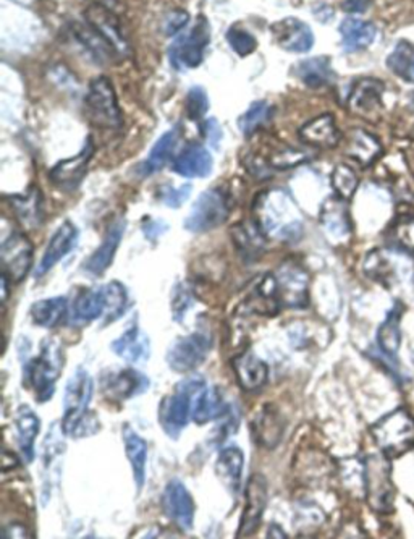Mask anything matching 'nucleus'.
Instances as JSON below:
<instances>
[{
    "label": "nucleus",
    "mask_w": 414,
    "mask_h": 539,
    "mask_svg": "<svg viewBox=\"0 0 414 539\" xmlns=\"http://www.w3.org/2000/svg\"><path fill=\"white\" fill-rule=\"evenodd\" d=\"M256 222L266 235L282 241L298 240L303 235V216L284 189H269L257 198Z\"/></svg>",
    "instance_id": "1"
},
{
    "label": "nucleus",
    "mask_w": 414,
    "mask_h": 539,
    "mask_svg": "<svg viewBox=\"0 0 414 539\" xmlns=\"http://www.w3.org/2000/svg\"><path fill=\"white\" fill-rule=\"evenodd\" d=\"M206 379L199 374L188 376L175 386L174 392L160 402L159 422L164 432L178 439L193 415V399L203 391Z\"/></svg>",
    "instance_id": "2"
},
{
    "label": "nucleus",
    "mask_w": 414,
    "mask_h": 539,
    "mask_svg": "<svg viewBox=\"0 0 414 539\" xmlns=\"http://www.w3.org/2000/svg\"><path fill=\"white\" fill-rule=\"evenodd\" d=\"M66 364L62 347L54 341L44 343L39 357L25 366V384L36 392L39 402H49L56 393L57 382Z\"/></svg>",
    "instance_id": "3"
},
{
    "label": "nucleus",
    "mask_w": 414,
    "mask_h": 539,
    "mask_svg": "<svg viewBox=\"0 0 414 539\" xmlns=\"http://www.w3.org/2000/svg\"><path fill=\"white\" fill-rule=\"evenodd\" d=\"M372 437L387 457H401L414 451V420L405 408L382 416L372 424Z\"/></svg>",
    "instance_id": "4"
},
{
    "label": "nucleus",
    "mask_w": 414,
    "mask_h": 539,
    "mask_svg": "<svg viewBox=\"0 0 414 539\" xmlns=\"http://www.w3.org/2000/svg\"><path fill=\"white\" fill-rule=\"evenodd\" d=\"M364 491L372 510L379 514H390L395 501V488L392 483V466L384 455H369L364 465Z\"/></svg>",
    "instance_id": "5"
},
{
    "label": "nucleus",
    "mask_w": 414,
    "mask_h": 539,
    "mask_svg": "<svg viewBox=\"0 0 414 539\" xmlns=\"http://www.w3.org/2000/svg\"><path fill=\"white\" fill-rule=\"evenodd\" d=\"M230 216V199L224 188H211L199 195L188 218L185 219V229L191 233L211 232L222 226Z\"/></svg>",
    "instance_id": "6"
},
{
    "label": "nucleus",
    "mask_w": 414,
    "mask_h": 539,
    "mask_svg": "<svg viewBox=\"0 0 414 539\" xmlns=\"http://www.w3.org/2000/svg\"><path fill=\"white\" fill-rule=\"evenodd\" d=\"M87 120L97 128L116 130L122 127V114L116 101V89L107 76L91 81L86 99Z\"/></svg>",
    "instance_id": "7"
},
{
    "label": "nucleus",
    "mask_w": 414,
    "mask_h": 539,
    "mask_svg": "<svg viewBox=\"0 0 414 539\" xmlns=\"http://www.w3.org/2000/svg\"><path fill=\"white\" fill-rule=\"evenodd\" d=\"M209 22L204 16H197L195 26L183 33L182 36L177 37L168 49V60L175 70L185 72L201 66L204 51L209 46Z\"/></svg>",
    "instance_id": "8"
},
{
    "label": "nucleus",
    "mask_w": 414,
    "mask_h": 539,
    "mask_svg": "<svg viewBox=\"0 0 414 539\" xmlns=\"http://www.w3.org/2000/svg\"><path fill=\"white\" fill-rule=\"evenodd\" d=\"M95 382L85 368H78L66 382L64 393V418L62 434L72 437L73 431L81 420L89 413V403L93 399Z\"/></svg>",
    "instance_id": "9"
},
{
    "label": "nucleus",
    "mask_w": 414,
    "mask_h": 539,
    "mask_svg": "<svg viewBox=\"0 0 414 539\" xmlns=\"http://www.w3.org/2000/svg\"><path fill=\"white\" fill-rule=\"evenodd\" d=\"M212 335L209 331H197L193 334L178 337L168 347L166 361L177 372L195 371L206 361L212 349Z\"/></svg>",
    "instance_id": "10"
},
{
    "label": "nucleus",
    "mask_w": 414,
    "mask_h": 539,
    "mask_svg": "<svg viewBox=\"0 0 414 539\" xmlns=\"http://www.w3.org/2000/svg\"><path fill=\"white\" fill-rule=\"evenodd\" d=\"M241 306L247 314H259V316H276L282 308L280 289L277 282L276 274L266 272L262 276L256 277L251 284L247 285V297Z\"/></svg>",
    "instance_id": "11"
},
{
    "label": "nucleus",
    "mask_w": 414,
    "mask_h": 539,
    "mask_svg": "<svg viewBox=\"0 0 414 539\" xmlns=\"http://www.w3.org/2000/svg\"><path fill=\"white\" fill-rule=\"evenodd\" d=\"M149 384V379L143 372L133 368H124L102 374L101 392L109 401L124 402L147 392Z\"/></svg>",
    "instance_id": "12"
},
{
    "label": "nucleus",
    "mask_w": 414,
    "mask_h": 539,
    "mask_svg": "<svg viewBox=\"0 0 414 539\" xmlns=\"http://www.w3.org/2000/svg\"><path fill=\"white\" fill-rule=\"evenodd\" d=\"M282 305L287 308H306L309 303V277L297 262L280 264L276 272Z\"/></svg>",
    "instance_id": "13"
},
{
    "label": "nucleus",
    "mask_w": 414,
    "mask_h": 539,
    "mask_svg": "<svg viewBox=\"0 0 414 539\" xmlns=\"http://www.w3.org/2000/svg\"><path fill=\"white\" fill-rule=\"evenodd\" d=\"M162 509L183 532H189L195 524V501L180 480L168 481L162 494Z\"/></svg>",
    "instance_id": "14"
},
{
    "label": "nucleus",
    "mask_w": 414,
    "mask_h": 539,
    "mask_svg": "<svg viewBox=\"0 0 414 539\" xmlns=\"http://www.w3.org/2000/svg\"><path fill=\"white\" fill-rule=\"evenodd\" d=\"M0 258L4 264V272L10 277L12 284L22 282L33 264V245L26 235L12 233L7 240L2 243Z\"/></svg>",
    "instance_id": "15"
},
{
    "label": "nucleus",
    "mask_w": 414,
    "mask_h": 539,
    "mask_svg": "<svg viewBox=\"0 0 414 539\" xmlns=\"http://www.w3.org/2000/svg\"><path fill=\"white\" fill-rule=\"evenodd\" d=\"M268 480L262 474H253L247 486V503L241 514L238 538L251 536L261 524L262 515L268 507Z\"/></svg>",
    "instance_id": "16"
},
{
    "label": "nucleus",
    "mask_w": 414,
    "mask_h": 539,
    "mask_svg": "<svg viewBox=\"0 0 414 539\" xmlns=\"http://www.w3.org/2000/svg\"><path fill=\"white\" fill-rule=\"evenodd\" d=\"M85 15H86V22L107 41V44L116 52V57L128 56L130 46L125 37L124 31L120 28V23L110 8L99 5V4H91L86 8Z\"/></svg>",
    "instance_id": "17"
},
{
    "label": "nucleus",
    "mask_w": 414,
    "mask_h": 539,
    "mask_svg": "<svg viewBox=\"0 0 414 539\" xmlns=\"http://www.w3.org/2000/svg\"><path fill=\"white\" fill-rule=\"evenodd\" d=\"M284 432V416L272 403L259 408L251 420V434L255 437L256 444L264 449H276L282 442Z\"/></svg>",
    "instance_id": "18"
},
{
    "label": "nucleus",
    "mask_w": 414,
    "mask_h": 539,
    "mask_svg": "<svg viewBox=\"0 0 414 539\" xmlns=\"http://www.w3.org/2000/svg\"><path fill=\"white\" fill-rule=\"evenodd\" d=\"M277 44L287 52L305 54L313 49L314 35L311 28L297 18H285L270 26Z\"/></svg>",
    "instance_id": "19"
},
{
    "label": "nucleus",
    "mask_w": 414,
    "mask_h": 539,
    "mask_svg": "<svg viewBox=\"0 0 414 539\" xmlns=\"http://www.w3.org/2000/svg\"><path fill=\"white\" fill-rule=\"evenodd\" d=\"M232 370L245 392H257L269 379V368L253 351H241L232 360Z\"/></svg>",
    "instance_id": "20"
},
{
    "label": "nucleus",
    "mask_w": 414,
    "mask_h": 539,
    "mask_svg": "<svg viewBox=\"0 0 414 539\" xmlns=\"http://www.w3.org/2000/svg\"><path fill=\"white\" fill-rule=\"evenodd\" d=\"M93 153H95V146L89 139L80 154L58 162L57 166L52 168V183L62 189L76 188L83 180V177L86 175L87 164L93 159Z\"/></svg>",
    "instance_id": "21"
},
{
    "label": "nucleus",
    "mask_w": 414,
    "mask_h": 539,
    "mask_svg": "<svg viewBox=\"0 0 414 539\" xmlns=\"http://www.w3.org/2000/svg\"><path fill=\"white\" fill-rule=\"evenodd\" d=\"M125 229H126V222L124 219H118L109 227L106 239L102 240L95 253L87 258L85 264V270L89 276L99 277L109 270L110 264L116 258V249L120 247V241L124 239Z\"/></svg>",
    "instance_id": "22"
},
{
    "label": "nucleus",
    "mask_w": 414,
    "mask_h": 539,
    "mask_svg": "<svg viewBox=\"0 0 414 539\" xmlns=\"http://www.w3.org/2000/svg\"><path fill=\"white\" fill-rule=\"evenodd\" d=\"M76 240H78V229L73 226L70 220H66L58 227L47 243V248L37 266L36 276L43 277L44 274H47L64 256L72 251Z\"/></svg>",
    "instance_id": "23"
},
{
    "label": "nucleus",
    "mask_w": 414,
    "mask_h": 539,
    "mask_svg": "<svg viewBox=\"0 0 414 539\" xmlns=\"http://www.w3.org/2000/svg\"><path fill=\"white\" fill-rule=\"evenodd\" d=\"M384 85L376 78H363L353 85L349 95L348 107L358 116L372 118L382 107Z\"/></svg>",
    "instance_id": "24"
},
{
    "label": "nucleus",
    "mask_w": 414,
    "mask_h": 539,
    "mask_svg": "<svg viewBox=\"0 0 414 539\" xmlns=\"http://www.w3.org/2000/svg\"><path fill=\"white\" fill-rule=\"evenodd\" d=\"M7 199L15 218L18 219V222L25 229L35 230L43 224L44 206L41 189L31 187L25 195H12Z\"/></svg>",
    "instance_id": "25"
},
{
    "label": "nucleus",
    "mask_w": 414,
    "mask_h": 539,
    "mask_svg": "<svg viewBox=\"0 0 414 539\" xmlns=\"http://www.w3.org/2000/svg\"><path fill=\"white\" fill-rule=\"evenodd\" d=\"M232 241L245 262H256L266 249V233L257 222H240L232 229Z\"/></svg>",
    "instance_id": "26"
},
{
    "label": "nucleus",
    "mask_w": 414,
    "mask_h": 539,
    "mask_svg": "<svg viewBox=\"0 0 414 539\" xmlns=\"http://www.w3.org/2000/svg\"><path fill=\"white\" fill-rule=\"evenodd\" d=\"M110 349L126 363H145L151 355V342L138 326L126 329L124 334L110 343Z\"/></svg>",
    "instance_id": "27"
},
{
    "label": "nucleus",
    "mask_w": 414,
    "mask_h": 539,
    "mask_svg": "<svg viewBox=\"0 0 414 539\" xmlns=\"http://www.w3.org/2000/svg\"><path fill=\"white\" fill-rule=\"evenodd\" d=\"M298 137L305 145L313 147H334L342 138L334 117L330 114L316 117L311 122L303 125L299 128Z\"/></svg>",
    "instance_id": "28"
},
{
    "label": "nucleus",
    "mask_w": 414,
    "mask_h": 539,
    "mask_svg": "<svg viewBox=\"0 0 414 539\" xmlns=\"http://www.w3.org/2000/svg\"><path fill=\"white\" fill-rule=\"evenodd\" d=\"M243 468H245V455L240 447L230 445L220 451L216 462V473L230 494L235 495L240 491Z\"/></svg>",
    "instance_id": "29"
},
{
    "label": "nucleus",
    "mask_w": 414,
    "mask_h": 539,
    "mask_svg": "<svg viewBox=\"0 0 414 539\" xmlns=\"http://www.w3.org/2000/svg\"><path fill=\"white\" fill-rule=\"evenodd\" d=\"M214 160L211 153L204 146L191 145L185 147L180 156L174 160L172 168L175 174L187 178H203L211 174Z\"/></svg>",
    "instance_id": "30"
},
{
    "label": "nucleus",
    "mask_w": 414,
    "mask_h": 539,
    "mask_svg": "<svg viewBox=\"0 0 414 539\" xmlns=\"http://www.w3.org/2000/svg\"><path fill=\"white\" fill-rule=\"evenodd\" d=\"M228 410L230 407L227 405L224 393L220 392V389L206 386L195 397L191 418L197 424H207L214 420H220Z\"/></svg>",
    "instance_id": "31"
},
{
    "label": "nucleus",
    "mask_w": 414,
    "mask_h": 539,
    "mask_svg": "<svg viewBox=\"0 0 414 539\" xmlns=\"http://www.w3.org/2000/svg\"><path fill=\"white\" fill-rule=\"evenodd\" d=\"M122 437H124L125 453L130 462L136 491L139 493L141 489L145 488L147 444H146L145 439L131 428L130 424H125Z\"/></svg>",
    "instance_id": "32"
},
{
    "label": "nucleus",
    "mask_w": 414,
    "mask_h": 539,
    "mask_svg": "<svg viewBox=\"0 0 414 539\" xmlns=\"http://www.w3.org/2000/svg\"><path fill=\"white\" fill-rule=\"evenodd\" d=\"M320 224L328 237H332L335 240L347 239L351 232V224H349L348 209H347L345 199L338 197L328 198L320 211Z\"/></svg>",
    "instance_id": "33"
},
{
    "label": "nucleus",
    "mask_w": 414,
    "mask_h": 539,
    "mask_svg": "<svg viewBox=\"0 0 414 539\" xmlns=\"http://www.w3.org/2000/svg\"><path fill=\"white\" fill-rule=\"evenodd\" d=\"M39 430H41L39 416L26 405L18 408L15 416V431H16L18 447L28 463L35 460V441L39 434Z\"/></svg>",
    "instance_id": "34"
},
{
    "label": "nucleus",
    "mask_w": 414,
    "mask_h": 539,
    "mask_svg": "<svg viewBox=\"0 0 414 539\" xmlns=\"http://www.w3.org/2000/svg\"><path fill=\"white\" fill-rule=\"evenodd\" d=\"M70 29L75 41L83 46L85 51L95 58L96 62L109 64L110 60L116 58L114 49L89 23H73Z\"/></svg>",
    "instance_id": "35"
},
{
    "label": "nucleus",
    "mask_w": 414,
    "mask_h": 539,
    "mask_svg": "<svg viewBox=\"0 0 414 539\" xmlns=\"http://www.w3.org/2000/svg\"><path fill=\"white\" fill-rule=\"evenodd\" d=\"M343 47L347 51H361L371 46L378 35V29L372 23L361 18H345L340 25Z\"/></svg>",
    "instance_id": "36"
},
{
    "label": "nucleus",
    "mask_w": 414,
    "mask_h": 539,
    "mask_svg": "<svg viewBox=\"0 0 414 539\" xmlns=\"http://www.w3.org/2000/svg\"><path fill=\"white\" fill-rule=\"evenodd\" d=\"M29 314L39 328H57L62 322H66L68 316V300L66 297L41 300L31 306Z\"/></svg>",
    "instance_id": "37"
},
{
    "label": "nucleus",
    "mask_w": 414,
    "mask_h": 539,
    "mask_svg": "<svg viewBox=\"0 0 414 539\" xmlns=\"http://www.w3.org/2000/svg\"><path fill=\"white\" fill-rule=\"evenodd\" d=\"M347 154L368 168L382 154V145L369 131L353 130L349 133Z\"/></svg>",
    "instance_id": "38"
},
{
    "label": "nucleus",
    "mask_w": 414,
    "mask_h": 539,
    "mask_svg": "<svg viewBox=\"0 0 414 539\" xmlns=\"http://www.w3.org/2000/svg\"><path fill=\"white\" fill-rule=\"evenodd\" d=\"M403 310H405V308H403L401 303H397V305L393 306L392 311L389 313L386 320L382 322V326L379 329V347H380V350H382L386 355H389V357H395L397 351L400 349V320Z\"/></svg>",
    "instance_id": "39"
},
{
    "label": "nucleus",
    "mask_w": 414,
    "mask_h": 539,
    "mask_svg": "<svg viewBox=\"0 0 414 539\" xmlns=\"http://www.w3.org/2000/svg\"><path fill=\"white\" fill-rule=\"evenodd\" d=\"M297 75L309 87L326 86L334 80V70L328 57L306 58L297 66Z\"/></svg>",
    "instance_id": "40"
},
{
    "label": "nucleus",
    "mask_w": 414,
    "mask_h": 539,
    "mask_svg": "<svg viewBox=\"0 0 414 539\" xmlns=\"http://www.w3.org/2000/svg\"><path fill=\"white\" fill-rule=\"evenodd\" d=\"M178 141V130H168L153 146L147 159L141 166V175H153L167 164Z\"/></svg>",
    "instance_id": "41"
},
{
    "label": "nucleus",
    "mask_w": 414,
    "mask_h": 539,
    "mask_svg": "<svg viewBox=\"0 0 414 539\" xmlns=\"http://www.w3.org/2000/svg\"><path fill=\"white\" fill-rule=\"evenodd\" d=\"M104 299V324L120 320L128 308V291L122 282L112 280L101 287Z\"/></svg>",
    "instance_id": "42"
},
{
    "label": "nucleus",
    "mask_w": 414,
    "mask_h": 539,
    "mask_svg": "<svg viewBox=\"0 0 414 539\" xmlns=\"http://www.w3.org/2000/svg\"><path fill=\"white\" fill-rule=\"evenodd\" d=\"M99 318H104V299H102L101 289L81 291L73 303V320L78 322H91Z\"/></svg>",
    "instance_id": "43"
},
{
    "label": "nucleus",
    "mask_w": 414,
    "mask_h": 539,
    "mask_svg": "<svg viewBox=\"0 0 414 539\" xmlns=\"http://www.w3.org/2000/svg\"><path fill=\"white\" fill-rule=\"evenodd\" d=\"M387 66L390 72L400 76L401 80L414 85V46L408 41H400L395 46L392 54L387 57Z\"/></svg>",
    "instance_id": "44"
},
{
    "label": "nucleus",
    "mask_w": 414,
    "mask_h": 539,
    "mask_svg": "<svg viewBox=\"0 0 414 539\" xmlns=\"http://www.w3.org/2000/svg\"><path fill=\"white\" fill-rule=\"evenodd\" d=\"M272 114V107L266 101L253 102L249 106V109L240 117V130L245 137H251L255 135L256 131L261 128L262 125L266 124Z\"/></svg>",
    "instance_id": "45"
},
{
    "label": "nucleus",
    "mask_w": 414,
    "mask_h": 539,
    "mask_svg": "<svg viewBox=\"0 0 414 539\" xmlns=\"http://www.w3.org/2000/svg\"><path fill=\"white\" fill-rule=\"evenodd\" d=\"M358 175L353 168L347 164H338L332 172V187H334L337 197L342 198L345 201H349L357 193Z\"/></svg>",
    "instance_id": "46"
},
{
    "label": "nucleus",
    "mask_w": 414,
    "mask_h": 539,
    "mask_svg": "<svg viewBox=\"0 0 414 539\" xmlns=\"http://www.w3.org/2000/svg\"><path fill=\"white\" fill-rule=\"evenodd\" d=\"M311 159H313V154L306 153L303 149L285 147L270 158V166L278 170H288V168H298Z\"/></svg>",
    "instance_id": "47"
},
{
    "label": "nucleus",
    "mask_w": 414,
    "mask_h": 539,
    "mask_svg": "<svg viewBox=\"0 0 414 539\" xmlns=\"http://www.w3.org/2000/svg\"><path fill=\"white\" fill-rule=\"evenodd\" d=\"M227 41L230 44L233 51L237 52L240 57H247V56H251L257 49L256 37L249 31H247V29H228Z\"/></svg>",
    "instance_id": "48"
},
{
    "label": "nucleus",
    "mask_w": 414,
    "mask_h": 539,
    "mask_svg": "<svg viewBox=\"0 0 414 539\" xmlns=\"http://www.w3.org/2000/svg\"><path fill=\"white\" fill-rule=\"evenodd\" d=\"M393 240L399 247L414 253V216H403L393 227Z\"/></svg>",
    "instance_id": "49"
},
{
    "label": "nucleus",
    "mask_w": 414,
    "mask_h": 539,
    "mask_svg": "<svg viewBox=\"0 0 414 539\" xmlns=\"http://www.w3.org/2000/svg\"><path fill=\"white\" fill-rule=\"evenodd\" d=\"M209 109V99L204 91L203 87L195 86L189 89L188 97H187V110L188 116L195 120V118H201V117Z\"/></svg>",
    "instance_id": "50"
},
{
    "label": "nucleus",
    "mask_w": 414,
    "mask_h": 539,
    "mask_svg": "<svg viewBox=\"0 0 414 539\" xmlns=\"http://www.w3.org/2000/svg\"><path fill=\"white\" fill-rule=\"evenodd\" d=\"M189 195H191V185H183V187H162L159 189V199L164 204H167L168 208L178 209L180 206L187 203Z\"/></svg>",
    "instance_id": "51"
},
{
    "label": "nucleus",
    "mask_w": 414,
    "mask_h": 539,
    "mask_svg": "<svg viewBox=\"0 0 414 539\" xmlns=\"http://www.w3.org/2000/svg\"><path fill=\"white\" fill-rule=\"evenodd\" d=\"M193 306V295L185 285H178L172 295V314L174 320L182 322L185 314Z\"/></svg>",
    "instance_id": "52"
},
{
    "label": "nucleus",
    "mask_w": 414,
    "mask_h": 539,
    "mask_svg": "<svg viewBox=\"0 0 414 539\" xmlns=\"http://www.w3.org/2000/svg\"><path fill=\"white\" fill-rule=\"evenodd\" d=\"M240 418L233 413L232 408L227 412L226 415L220 418V426L212 431V441L216 444H222L227 437L232 436L233 432L238 428Z\"/></svg>",
    "instance_id": "53"
},
{
    "label": "nucleus",
    "mask_w": 414,
    "mask_h": 539,
    "mask_svg": "<svg viewBox=\"0 0 414 539\" xmlns=\"http://www.w3.org/2000/svg\"><path fill=\"white\" fill-rule=\"evenodd\" d=\"M189 23V15L185 10H174L164 16L162 22V31L166 36H175L182 33Z\"/></svg>",
    "instance_id": "54"
},
{
    "label": "nucleus",
    "mask_w": 414,
    "mask_h": 539,
    "mask_svg": "<svg viewBox=\"0 0 414 539\" xmlns=\"http://www.w3.org/2000/svg\"><path fill=\"white\" fill-rule=\"evenodd\" d=\"M141 229H143V232L146 233V237L149 240H154V239H157L159 235L167 230V226L162 224L160 220H149V222H143Z\"/></svg>",
    "instance_id": "55"
},
{
    "label": "nucleus",
    "mask_w": 414,
    "mask_h": 539,
    "mask_svg": "<svg viewBox=\"0 0 414 539\" xmlns=\"http://www.w3.org/2000/svg\"><path fill=\"white\" fill-rule=\"evenodd\" d=\"M369 4V0H343L342 8L347 14H363Z\"/></svg>",
    "instance_id": "56"
},
{
    "label": "nucleus",
    "mask_w": 414,
    "mask_h": 539,
    "mask_svg": "<svg viewBox=\"0 0 414 539\" xmlns=\"http://www.w3.org/2000/svg\"><path fill=\"white\" fill-rule=\"evenodd\" d=\"M206 130H209V133H206L207 139L211 141L212 145L217 146L218 139L222 138V130H220L217 122L216 120H209L207 125H206Z\"/></svg>",
    "instance_id": "57"
},
{
    "label": "nucleus",
    "mask_w": 414,
    "mask_h": 539,
    "mask_svg": "<svg viewBox=\"0 0 414 539\" xmlns=\"http://www.w3.org/2000/svg\"><path fill=\"white\" fill-rule=\"evenodd\" d=\"M14 466H18L16 455H15L14 452H8L7 449H4V460H2L4 473H7L8 470H14Z\"/></svg>",
    "instance_id": "58"
},
{
    "label": "nucleus",
    "mask_w": 414,
    "mask_h": 539,
    "mask_svg": "<svg viewBox=\"0 0 414 539\" xmlns=\"http://www.w3.org/2000/svg\"><path fill=\"white\" fill-rule=\"evenodd\" d=\"M8 279H10V277L4 272V276H2V301H4V303L8 300V291H10L8 285L12 282V280H8Z\"/></svg>",
    "instance_id": "59"
},
{
    "label": "nucleus",
    "mask_w": 414,
    "mask_h": 539,
    "mask_svg": "<svg viewBox=\"0 0 414 539\" xmlns=\"http://www.w3.org/2000/svg\"><path fill=\"white\" fill-rule=\"evenodd\" d=\"M269 538H287V534H285L284 530L278 526V524H272L270 526L269 534H268Z\"/></svg>",
    "instance_id": "60"
},
{
    "label": "nucleus",
    "mask_w": 414,
    "mask_h": 539,
    "mask_svg": "<svg viewBox=\"0 0 414 539\" xmlns=\"http://www.w3.org/2000/svg\"><path fill=\"white\" fill-rule=\"evenodd\" d=\"M93 4H99V5H104V7L114 10L116 5V0H93Z\"/></svg>",
    "instance_id": "61"
}]
</instances>
